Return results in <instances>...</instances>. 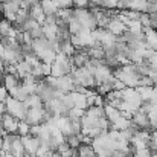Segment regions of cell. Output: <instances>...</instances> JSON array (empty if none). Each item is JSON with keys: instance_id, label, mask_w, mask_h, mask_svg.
<instances>
[{"instance_id": "ac0fdd59", "label": "cell", "mask_w": 157, "mask_h": 157, "mask_svg": "<svg viewBox=\"0 0 157 157\" xmlns=\"http://www.w3.org/2000/svg\"><path fill=\"white\" fill-rule=\"evenodd\" d=\"M87 53L92 59H105V52L102 46H92L87 48Z\"/></svg>"}, {"instance_id": "30bf717a", "label": "cell", "mask_w": 157, "mask_h": 157, "mask_svg": "<svg viewBox=\"0 0 157 157\" xmlns=\"http://www.w3.org/2000/svg\"><path fill=\"white\" fill-rule=\"evenodd\" d=\"M144 41L148 49L157 51V31L153 28H144Z\"/></svg>"}, {"instance_id": "277c9868", "label": "cell", "mask_w": 157, "mask_h": 157, "mask_svg": "<svg viewBox=\"0 0 157 157\" xmlns=\"http://www.w3.org/2000/svg\"><path fill=\"white\" fill-rule=\"evenodd\" d=\"M131 122H133V125H136L139 130H151L150 128V121H148V114L144 111V110H137V111H134L133 113V116H131Z\"/></svg>"}, {"instance_id": "836d02e7", "label": "cell", "mask_w": 157, "mask_h": 157, "mask_svg": "<svg viewBox=\"0 0 157 157\" xmlns=\"http://www.w3.org/2000/svg\"><path fill=\"white\" fill-rule=\"evenodd\" d=\"M8 98H9L8 89H6V87H5V86L2 84V86H0V101H2V102H5V101H6Z\"/></svg>"}, {"instance_id": "d590c367", "label": "cell", "mask_w": 157, "mask_h": 157, "mask_svg": "<svg viewBox=\"0 0 157 157\" xmlns=\"http://www.w3.org/2000/svg\"><path fill=\"white\" fill-rule=\"evenodd\" d=\"M32 35H31V32L29 31H23V43L21 44H31L32 43Z\"/></svg>"}, {"instance_id": "f546056e", "label": "cell", "mask_w": 157, "mask_h": 157, "mask_svg": "<svg viewBox=\"0 0 157 157\" xmlns=\"http://www.w3.org/2000/svg\"><path fill=\"white\" fill-rule=\"evenodd\" d=\"M29 131H31V125L25 121V119H21V121H18V128H17V134L21 137V136H26V134H29Z\"/></svg>"}, {"instance_id": "ab89813d", "label": "cell", "mask_w": 157, "mask_h": 157, "mask_svg": "<svg viewBox=\"0 0 157 157\" xmlns=\"http://www.w3.org/2000/svg\"><path fill=\"white\" fill-rule=\"evenodd\" d=\"M0 73H5V63L2 58H0Z\"/></svg>"}, {"instance_id": "60d3db41", "label": "cell", "mask_w": 157, "mask_h": 157, "mask_svg": "<svg viewBox=\"0 0 157 157\" xmlns=\"http://www.w3.org/2000/svg\"><path fill=\"white\" fill-rule=\"evenodd\" d=\"M2 82H3V73H0V86H2Z\"/></svg>"}, {"instance_id": "8992f818", "label": "cell", "mask_w": 157, "mask_h": 157, "mask_svg": "<svg viewBox=\"0 0 157 157\" xmlns=\"http://www.w3.org/2000/svg\"><path fill=\"white\" fill-rule=\"evenodd\" d=\"M2 127L6 133H11V134H15L17 133V128H18V119L14 117L12 114L9 113H5L2 116Z\"/></svg>"}, {"instance_id": "4fadbf2b", "label": "cell", "mask_w": 157, "mask_h": 157, "mask_svg": "<svg viewBox=\"0 0 157 157\" xmlns=\"http://www.w3.org/2000/svg\"><path fill=\"white\" fill-rule=\"evenodd\" d=\"M70 96H72V101H73V107H79V108H87V96L84 93H79V92H70Z\"/></svg>"}, {"instance_id": "2e32d148", "label": "cell", "mask_w": 157, "mask_h": 157, "mask_svg": "<svg viewBox=\"0 0 157 157\" xmlns=\"http://www.w3.org/2000/svg\"><path fill=\"white\" fill-rule=\"evenodd\" d=\"M2 84L8 90H11V89H14V87H17L20 84V79L15 75H12V73H3V82Z\"/></svg>"}, {"instance_id": "f35d334b", "label": "cell", "mask_w": 157, "mask_h": 157, "mask_svg": "<svg viewBox=\"0 0 157 157\" xmlns=\"http://www.w3.org/2000/svg\"><path fill=\"white\" fill-rule=\"evenodd\" d=\"M5 113H6V105H5V102L0 101V114H5Z\"/></svg>"}, {"instance_id": "44dd1931", "label": "cell", "mask_w": 157, "mask_h": 157, "mask_svg": "<svg viewBox=\"0 0 157 157\" xmlns=\"http://www.w3.org/2000/svg\"><path fill=\"white\" fill-rule=\"evenodd\" d=\"M40 3H41V8H43V11H44L46 15L55 14L58 11V6H56L55 0H40Z\"/></svg>"}, {"instance_id": "e575fe53", "label": "cell", "mask_w": 157, "mask_h": 157, "mask_svg": "<svg viewBox=\"0 0 157 157\" xmlns=\"http://www.w3.org/2000/svg\"><path fill=\"white\" fill-rule=\"evenodd\" d=\"M58 8H73L72 6V0H55Z\"/></svg>"}, {"instance_id": "5b68a950", "label": "cell", "mask_w": 157, "mask_h": 157, "mask_svg": "<svg viewBox=\"0 0 157 157\" xmlns=\"http://www.w3.org/2000/svg\"><path fill=\"white\" fill-rule=\"evenodd\" d=\"M21 144L25 147V153L26 154H35L38 147H40V139L35 137V136H31V134H26V136H21Z\"/></svg>"}, {"instance_id": "4dcf8cb0", "label": "cell", "mask_w": 157, "mask_h": 157, "mask_svg": "<svg viewBox=\"0 0 157 157\" xmlns=\"http://www.w3.org/2000/svg\"><path fill=\"white\" fill-rule=\"evenodd\" d=\"M133 157H153V151L147 147L142 150H134L133 151Z\"/></svg>"}, {"instance_id": "ffe728a7", "label": "cell", "mask_w": 157, "mask_h": 157, "mask_svg": "<svg viewBox=\"0 0 157 157\" xmlns=\"http://www.w3.org/2000/svg\"><path fill=\"white\" fill-rule=\"evenodd\" d=\"M59 52L64 53L66 56H72L76 52V49L73 48V44L70 43V40H61L59 41Z\"/></svg>"}, {"instance_id": "74e56055", "label": "cell", "mask_w": 157, "mask_h": 157, "mask_svg": "<svg viewBox=\"0 0 157 157\" xmlns=\"http://www.w3.org/2000/svg\"><path fill=\"white\" fill-rule=\"evenodd\" d=\"M102 2H104V0H89L90 6H102ZM90 6H89V8H90Z\"/></svg>"}, {"instance_id": "7bdbcfd3", "label": "cell", "mask_w": 157, "mask_h": 157, "mask_svg": "<svg viewBox=\"0 0 157 157\" xmlns=\"http://www.w3.org/2000/svg\"><path fill=\"white\" fill-rule=\"evenodd\" d=\"M0 18H2V14H0Z\"/></svg>"}, {"instance_id": "ba28073f", "label": "cell", "mask_w": 157, "mask_h": 157, "mask_svg": "<svg viewBox=\"0 0 157 157\" xmlns=\"http://www.w3.org/2000/svg\"><path fill=\"white\" fill-rule=\"evenodd\" d=\"M107 31H110L113 35H116V37H119V35H122L125 31H127V25L125 23H122L116 15L114 17H111L110 18V21H108V25H107V28H105Z\"/></svg>"}, {"instance_id": "cb8c5ba5", "label": "cell", "mask_w": 157, "mask_h": 157, "mask_svg": "<svg viewBox=\"0 0 157 157\" xmlns=\"http://www.w3.org/2000/svg\"><path fill=\"white\" fill-rule=\"evenodd\" d=\"M127 31L131 34H140V32H144V26H142L140 20H130L127 23Z\"/></svg>"}, {"instance_id": "4316f807", "label": "cell", "mask_w": 157, "mask_h": 157, "mask_svg": "<svg viewBox=\"0 0 157 157\" xmlns=\"http://www.w3.org/2000/svg\"><path fill=\"white\" fill-rule=\"evenodd\" d=\"M67 29H69V34H70V35H72V34H78V32L82 29V25H81L75 17H72L70 21L67 23Z\"/></svg>"}, {"instance_id": "5bb4252c", "label": "cell", "mask_w": 157, "mask_h": 157, "mask_svg": "<svg viewBox=\"0 0 157 157\" xmlns=\"http://www.w3.org/2000/svg\"><path fill=\"white\" fill-rule=\"evenodd\" d=\"M55 15H56V18L59 21H63V23L67 25L70 21V18L73 17V8H58V11L55 12Z\"/></svg>"}, {"instance_id": "e0dca14e", "label": "cell", "mask_w": 157, "mask_h": 157, "mask_svg": "<svg viewBox=\"0 0 157 157\" xmlns=\"http://www.w3.org/2000/svg\"><path fill=\"white\" fill-rule=\"evenodd\" d=\"M148 0H130V6L128 9L137 11V12H147L148 9Z\"/></svg>"}, {"instance_id": "1f68e13d", "label": "cell", "mask_w": 157, "mask_h": 157, "mask_svg": "<svg viewBox=\"0 0 157 157\" xmlns=\"http://www.w3.org/2000/svg\"><path fill=\"white\" fill-rule=\"evenodd\" d=\"M72 6L75 9H84V8H89L90 3L89 0H72Z\"/></svg>"}, {"instance_id": "83f0119b", "label": "cell", "mask_w": 157, "mask_h": 157, "mask_svg": "<svg viewBox=\"0 0 157 157\" xmlns=\"http://www.w3.org/2000/svg\"><path fill=\"white\" fill-rule=\"evenodd\" d=\"M51 75L55 76V78H59V76H64L67 73L64 72V69H63L61 64H58L56 61H53V63H51Z\"/></svg>"}, {"instance_id": "f1b7e54d", "label": "cell", "mask_w": 157, "mask_h": 157, "mask_svg": "<svg viewBox=\"0 0 157 157\" xmlns=\"http://www.w3.org/2000/svg\"><path fill=\"white\" fill-rule=\"evenodd\" d=\"M69 40H70V43L73 44V48H75L76 51H81V49H87V48H86V44H84V41L81 40V37H79L78 34H72Z\"/></svg>"}, {"instance_id": "8fae6325", "label": "cell", "mask_w": 157, "mask_h": 157, "mask_svg": "<svg viewBox=\"0 0 157 157\" xmlns=\"http://www.w3.org/2000/svg\"><path fill=\"white\" fill-rule=\"evenodd\" d=\"M137 93L142 98V102H151L153 99H156L157 95L154 92V86H139L136 87Z\"/></svg>"}, {"instance_id": "7a4b0ae2", "label": "cell", "mask_w": 157, "mask_h": 157, "mask_svg": "<svg viewBox=\"0 0 157 157\" xmlns=\"http://www.w3.org/2000/svg\"><path fill=\"white\" fill-rule=\"evenodd\" d=\"M93 76H95V79H96V82H98V84H101V82H107V81L113 76V69H110L105 63H101V64L95 66Z\"/></svg>"}, {"instance_id": "3957f363", "label": "cell", "mask_w": 157, "mask_h": 157, "mask_svg": "<svg viewBox=\"0 0 157 157\" xmlns=\"http://www.w3.org/2000/svg\"><path fill=\"white\" fill-rule=\"evenodd\" d=\"M43 113L44 108L43 107H31L26 111V117L25 121L29 125H37V124H43Z\"/></svg>"}, {"instance_id": "d6a6232c", "label": "cell", "mask_w": 157, "mask_h": 157, "mask_svg": "<svg viewBox=\"0 0 157 157\" xmlns=\"http://www.w3.org/2000/svg\"><path fill=\"white\" fill-rule=\"evenodd\" d=\"M117 3H119V0H104L101 8H104V9H117Z\"/></svg>"}, {"instance_id": "6da1fadb", "label": "cell", "mask_w": 157, "mask_h": 157, "mask_svg": "<svg viewBox=\"0 0 157 157\" xmlns=\"http://www.w3.org/2000/svg\"><path fill=\"white\" fill-rule=\"evenodd\" d=\"M5 105H6V113L12 114L14 117H17L18 121L25 119L26 117V111H28V107L25 105V102L15 99V98H8L5 101Z\"/></svg>"}, {"instance_id": "9a60e30c", "label": "cell", "mask_w": 157, "mask_h": 157, "mask_svg": "<svg viewBox=\"0 0 157 157\" xmlns=\"http://www.w3.org/2000/svg\"><path fill=\"white\" fill-rule=\"evenodd\" d=\"M15 67H17V78H18V79H23V78L28 76V75L31 73V70H32V67H31L25 59L18 61V63L15 64Z\"/></svg>"}, {"instance_id": "52a82bcc", "label": "cell", "mask_w": 157, "mask_h": 157, "mask_svg": "<svg viewBox=\"0 0 157 157\" xmlns=\"http://www.w3.org/2000/svg\"><path fill=\"white\" fill-rule=\"evenodd\" d=\"M73 86H75V81H73L72 75L67 73V75L58 78V86H56L55 90H58V92H61L64 95V93H70L73 90Z\"/></svg>"}, {"instance_id": "d6986e66", "label": "cell", "mask_w": 157, "mask_h": 157, "mask_svg": "<svg viewBox=\"0 0 157 157\" xmlns=\"http://www.w3.org/2000/svg\"><path fill=\"white\" fill-rule=\"evenodd\" d=\"M25 105L28 107V108H31V107H43L44 102H43V99L37 95V93H32V95H28V98L23 101Z\"/></svg>"}, {"instance_id": "603a6c76", "label": "cell", "mask_w": 157, "mask_h": 157, "mask_svg": "<svg viewBox=\"0 0 157 157\" xmlns=\"http://www.w3.org/2000/svg\"><path fill=\"white\" fill-rule=\"evenodd\" d=\"M76 154H78V157H92V156H95V151H93L92 145L81 144V145L76 148Z\"/></svg>"}, {"instance_id": "7c38bea8", "label": "cell", "mask_w": 157, "mask_h": 157, "mask_svg": "<svg viewBox=\"0 0 157 157\" xmlns=\"http://www.w3.org/2000/svg\"><path fill=\"white\" fill-rule=\"evenodd\" d=\"M41 29H43V37H46L48 40H58V34H59V26L56 23L53 25H41Z\"/></svg>"}, {"instance_id": "b9f144b4", "label": "cell", "mask_w": 157, "mask_h": 157, "mask_svg": "<svg viewBox=\"0 0 157 157\" xmlns=\"http://www.w3.org/2000/svg\"><path fill=\"white\" fill-rule=\"evenodd\" d=\"M153 157H157V153H153Z\"/></svg>"}, {"instance_id": "484cf974", "label": "cell", "mask_w": 157, "mask_h": 157, "mask_svg": "<svg viewBox=\"0 0 157 157\" xmlns=\"http://www.w3.org/2000/svg\"><path fill=\"white\" fill-rule=\"evenodd\" d=\"M12 26H14V23H11L9 20L2 17L0 18V37H8V34L12 29Z\"/></svg>"}, {"instance_id": "9c48e42d", "label": "cell", "mask_w": 157, "mask_h": 157, "mask_svg": "<svg viewBox=\"0 0 157 157\" xmlns=\"http://www.w3.org/2000/svg\"><path fill=\"white\" fill-rule=\"evenodd\" d=\"M70 59H72L73 67H86L90 61V56L87 53V49H81V51H76L73 53L70 56Z\"/></svg>"}, {"instance_id": "d4e9b609", "label": "cell", "mask_w": 157, "mask_h": 157, "mask_svg": "<svg viewBox=\"0 0 157 157\" xmlns=\"http://www.w3.org/2000/svg\"><path fill=\"white\" fill-rule=\"evenodd\" d=\"M81 136L82 134H70L66 137V144L72 148V150H76L79 145H81Z\"/></svg>"}, {"instance_id": "7402d4cb", "label": "cell", "mask_w": 157, "mask_h": 157, "mask_svg": "<svg viewBox=\"0 0 157 157\" xmlns=\"http://www.w3.org/2000/svg\"><path fill=\"white\" fill-rule=\"evenodd\" d=\"M84 113H86V110L84 108H79V107H72L70 110H67V117L70 119V121H79L82 116H84Z\"/></svg>"}, {"instance_id": "8d00e7d4", "label": "cell", "mask_w": 157, "mask_h": 157, "mask_svg": "<svg viewBox=\"0 0 157 157\" xmlns=\"http://www.w3.org/2000/svg\"><path fill=\"white\" fill-rule=\"evenodd\" d=\"M130 6V0H119L117 3V9H128Z\"/></svg>"}]
</instances>
